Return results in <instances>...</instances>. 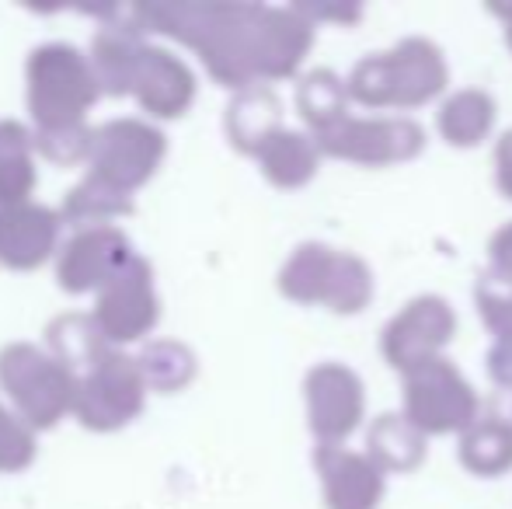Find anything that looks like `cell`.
I'll list each match as a JSON object with an SVG mask.
<instances>
[{"label": "cell", "mask_w": 512, "mask_h": 509, "mask_svg": "<svg viewBox=\"0 0 512 509\" xmlns=\"http://www.w3.org/2000/svg\"><path fill=\"white\" fill-rule=\"evenodd\" d=\"M321 147L314 143L310 133L283 126L262 150H258V168H262L265 182L276 189H304L310 178L321 168Z\"/></svg>", "instance_id": "44dd1931"}, {"label": "cell", "mask_w": 512, "mask_h": 509, "mask_svg": "<svg viewBox=\"0 0 512 509\" xmlns=\"http://www.w3.org/2000/svg\"><path fill=\"white\" fill-rule=\"evenodd\" d=\"M453 335H457V311L450 307V300L439 293H418L384 325L380 353L387 367L405 377L408 370L439 360Z\"/></svg>", "instance_id": "8fae6325"}, {"label": "cell", "mask_w": 512, "mask_h": 509, "mask_svg": "<svg viewBox=\"0 0 512 509\" xmlns=\"http://www.w3.org/2000/svg\"><path fill=\"white\" fill-rule=\"evenodd\" d=\"M25 98L35 129L84 126V116L102 98V84L91 56L70 42H46L25 63Z\"/></svg>", "instance_id": "277c9868"}, {"label": "cell", "mask_w": 512, "mask_h": 509, "mask_svg": "<svg viewBox=\"0 0 512 509\" xmlns=\"http://www.w3.org/2000/svg\"><path fill=\"white\" fill-rule=\"evenodd\" d=\"M0 391L7 394L14 412L35 433H42L74 415L77 374L49 349L32 342H7L0 349Z\"/></svg>", "instance_id": "8992f818"}, {"label": "cell", "mask_w": 512, "mask_h": 509, "mask_svg": "<svg viewBox=\"0 0 512 509\" xmlns=\"http://www.w3.org/2000/svg\"><path fill=\"white\" fill-rule=\"evenodd\" d=\"M502 398H506V401H509V405H512V394H502Z\"/></svg>", "instance_id": "d6a6232c"}, {"label": "cell", "mask_w": 512, "mask_h": 509, "mask_svg": "<svg viewBox=\"0 0 512 509\" xmlns=\"http://www.w3.org/2000/svg\"><path fill=\"white\" fill-rule=\"evenodd\" d=\"M223 129H227V140L237 154L258 157V150L283 129V102L269 84L237 91L234 102L227 105Z\"/></svg>", "instance_id": "ac0fdd59"}, {"label": "cell", "mask_w": 512, "mask_h": 509, "mask_svg": "<svg viewBox=\"0 0 512 509\" xmlns=\"http://www.w3.org/2000/svg\"><path fill=\"white\" fill-rule=\"evenodd\" d=\"M300 11L307 14L310 21H342V25H352V21L363 18V7H307L300 4Z\"/></svg>", "instance_id": "4dcf8cb0"}, {"label": "cell", "mask_w": 512, "mask_h": 509, "mask_svg": "<svg viewBox=\"0 0 512 509\" xmlns=\"http://www.w3.org/2000/svg\"><path fill=\"white\" fill-rule=\"evenodd\" d=\"M495 116H499V109L485 88H460L443 98L436 112V129L450 147L471 150L492 133Z\"/></svg>", "instance_id": "7402d4cb"}, {"label": "cell", "mask_w": 512, "mask_h": 509, "mask_svg": "<svg viewBox=\"0 0 512 509\" xmlns=\"http://www.w3.org/2000/svg\"><path fill=\"white\" fill-rule=\"evenodd\" d=\"M63 224L77 227V231H91V227H115L112 220L133 217V196L119 192L115 185L102 182L95 175H84L74 189L63 196L60 206Z\"/></svg>", "instance_id": "d4e9b609"}, {"label": "cell", "mask_w": 512, "mask_h": 509, "mask_svg": "<svg viewBox=\"0 0 512 509\" xmlns=\"http://www.w3.org/2000/svg\"><path fill=\"white\" fill-rule=\"evenodd\" d=\"M495 185L502 196L512 199V129H506L495 143Z\"/></svg>", "instance_id": "f546056e"}, {"label": "cell", "mask_w": 512, "mask_h": 509, "mask_svg": "<svg viewBox=\"0 0 512 509\" xmlns=\"http://www.w3.org/2000/svg\"><path fill=\"white\" fill-rule=\"evenodd\" d=\"M401 412L425 436H464L485 408L457 363L450 356H439V360H429L405 374V408Z\"/></svg>", "instance_id": "52a82bcc"}, {"label": "cell", "mask_w": 512, "mask_h": 509, "mask_svg": "<svg viewBox=\"0 0 512 509\" xmlns=\"http://www.w3.org/2000/svg\"><path fill=\"white\" fill-rule=\"evenodd\" d=\"M35 429L0 401V475L25 471L35 461Z\"/></svg>", "instance_id": "83f0119b"}, {"label": "cell", "mask_w": 512, "mask_h": 509, "mask_svg": "<svg viewBox=\"0 0 512 509\" xmlns=\"http://www.w3.org/2000/svg\"><path fill=\"white\" fill-rule=\"evenodd\" d=\"M35 133L18 119H0V206L32 203Z\"/></svg>", "instance_id": "603a6c76"}, {"label": "cell", "mask_w": 512, "mask_h": 509, "mask_svg": "<svg viewBox=\"0 0 512 509\" xmlns=\"http://www.w3.org/2000/svg\"><path fill=\"white\" fill-rule=\"evenodd\" d=\"M349 98L363 109H422L450 84L443 49L425 35H408L394 46L370 53L345 77Z\"/></svg>", "instance_id": "3957f363"}, {"label": "cell", "mask_w": 512, "mask_h": 509, "mask_svg": "<svg viewBox=\"0 0 512 509\" xmlns=\"http://www.w3.org/2000/svg\"><path fill=\"white\" fill-rule=\"evenodd\" d=\"M136 363H140L147 391L175 394L185 384H192V377H196V353L175 339L147 342V349L136 356Z\"/></svg>", "instance_id": "4316f807"}, {"label": "cell", "mask_w": 512, "mask_h": 509, "mask_svg": "<svg viewBox=\"0 0 512 509\" xmlns=\"http://www.w3.org/2000/svg\"><path fill=\"white\" fill-rule=\"evenodd\" d=\"M32 133H35V150H39L46 161L60 164V168L91 161V140H95V129L67 126V129H32Z\"/></svg>", "instance_id": "f1b7e54d"}, {"label": "cell", "mask_w": 512, "mask_h": 509, "mask_svg": "<svg viewBox=\"0 0 512 509\" xmlns=\"http://www.w3.org/2000/svg\"><path fill=\"white\" fill-rule=\"evenodd\" d=\"M324 157L363 164V168H391L415 161L425 150V129L405 116H345L338 126L314 136Z\"/></svg>", "instance_id": "9c48e42d"}, {"label": "cell", "mask_w": 512, "mask_h": 509, "mask_svg": "<svg viewBox=\"0 0 512 509\" xmlns=\"http://www.w3.org/2000/svg\"><path fill=\"white\" fill-rule=\"evenodd\" d=\"M460 464L478 478H499L512 468V405L495 401L460 436Z\"/></svg>", "instance_id": "d6986e66"}, {"label": "cell", "mask_w": 512, "mask_h": 509, "mask_svg": "<svg viewBox=\"0 0 512 509\" xmlns=\"http://www.w3.org/2000/svg\"><path fill=\"white\" fill-rule=\"evenodd\" d=\"M349 105H352L349 84H345V77H338L335 70L314 67L297 81V112H300V119H304L310 136L324 133V129L342 123L345 116H352Z\"/></svg>", "instance_id": "cb8c5ba5"}, {"label": "cell", "mask_w": 512, "mask_h": 509, "mask_svg": "<svg viewBox=\"0 0 512 509\" xmlns=\"http://www.w3.org/2000/svg\"><path fill=\"white\" fill-rule=\"evenodd\" d=\"M95 325L115 349L126 342H140L143 335L154 332L157 318H161V297L154 286V265L143 255H133L122 272L98 290L95 311H91Z\"/></svg>", "instance_id": "7c38bea8"}, {"label": "cell", "mask_w": 512, "mask_h": 509, "mask_svg": "<svg viewBox=\"0 0 512 509\" xmlns=\"http://www.w3.org/2000/svg\"><path fill=\"white\" fill-rule=\"evenodd\" d=\"M147 405V381L140 363L122 349H105L91 367L77 374L74 419L91 433H115L129 426Z\"/></svg>", "instance_id": "ba28073f"}, {"label": "cell", "mask_w": 512, "mask_h": 509, "mask_svg": "<svg viewBox=\"0 0 512 509\" xmlns=\"http://www.w3.org/2000/svg\"><path fill=\"white\" fill-rule=\"evenodd\" d=\"M164 154H168V136L157 126L143 119H112L95 129L88 175L133 196L140 185L157 175Z\"/></svg>", "instance_id": "30bf717a"}, {"label": "cell", "mask_w": 512, "mask_h": 509, "mask_svg": "<svg viewBox=\"0 0 512 509\" xmlns=\"http://www.w3.org/2000/svg\"><path fill=\"white\" fill-rule=\"evenodd\" d=\"M474 304L495 346L512 349V220L488 241V269L474 283Z\"/></svg>", "instance_id": "e0dca14e"}, {"label": "cell", "mask_w": 512, "mask_h": 509, "mask_svg": "<svg viewBox=\"0 0 512 509\" xmlns=\"http://www.w3.org/2000/svg\"><path fill=\"white\" fill-rule=\"evenodd\" d=\"M429 454V436L405 412H380L366 429V457L384 475H408Z\"/></svg>", "instance_id": "ffe728a7"}, {"label": "cell", "mask_w": 512, "mask_h": 509, "mask_svg": "<svg viewBox=\"0 0 512 509\" xmlns=\"http://www.w3.org/2000/svg\"><path fill=\"white\" fill-rule=\"evenodd\" d=\"M88 56L102 95H133L154 119H182L196 102V74L189 63L171 49L143 42V35L126 25L102 21Z\"/></svg>", "instance_id": "7a4b0ae2"}, {"label": "cell", "mask_w": 512, "mask_h": 509, "mask_svg": "<svg viewBox=\"0 0 512 509\" xmlns=\"http://www.w3.org/2000/svg\"><path fill=\"white\" fill-rule=\"evenodd\" d=\"M276 286L286 300L324 307L331 314H359L373 300V269L356 252L304 241L283 262Z\"/></svg>", "instance_id": "5b68a950"}, {"label": "cell", "mask_w": 512, "mask_h": 509, "mask_svg": "<svg viewBox=\"0 0 512 509\" xmlns=\"http://www.w3.org/2000/svg\"><path fill=\"white\" fill-rule=\"evenodd\" d=\"M314 468L321 478L324 509H377L384 499L387 475L345 443H317Z\"/></svg>", "instance_id": "9a60e30c"}, {"label": "cell", "mask_w": 512, "mask_h": 509, "mask_svg": "<svg viewBox=\"0 0 512 509\" xmlns=\"http://www.w3.org/2000/svg\"><path fill=\"white\" fill-rule=\"evenodd\" d=\"M136 252L119 227L77 231L56 255V283L67 293H98L112 283Z\"/></svg>", "instance_id": "5bb4252c"}, {"label": "cell", "mask_w": 512, "mask_h": 509, "mask_svg": "<svg viewBox=\"0 0 512 509\" xmlns=\"http://www.w3.org/2000/svg\"><path fill=\"white\" fill-rule=\"evenodd\" d=\"M304 405L317 443H345L366 419L363 377L345 363H317L304 377Z\"/></svg>", "instance_id": "4fadbf2b"}, {"label": "cell", "mask_w": 512, "mask_h": 509, "mask_svg": "<svg viewBox=\"0 0 512 509\" xmlns=\"http://www.w3.org/2000/svg\"><path fill=\"white\" fill-rule=\"evenodd\" d=\"M46 346L56 360H63L74 374H81L105 349H112V342L105 339L91 314H56L46 325Z\"/></svg>", "instance_id": "484cf974"}, {"label": "cell", "mask_w": 512, "mask_h": 509, "mask_svg": "<svg viewBox=\"0 0 512 509\" xmlns=\"http://www.w3.org/2000/svg\"><path fill=\"white\" fill-rule=\"evenodd\" d=\"M488 14H495V18L502 21V39H506L509 53H512V0L509 4H502V0H492L488 4Z\"/></svg>", "instance_id": "1f68e13d"}, {"label": "cell", "mask_w": 512, "mask_h": 509, "mask_svg": "<svg viewBox=\"0 0 512 509\" xmlns=\"http://www.w3.org/2000/svg\"><path fill=\"white\" fill-rule=\"evenodd\" d=\"M60 210L42 203L0 206V265L14 272H35L60 255Z\"/></svg>", "instance_id": "2e32d148"}, {"label": "cell", "mask_w": 512, "mask_h": 509, "mask_svg": "<svg viewBox=\"0 0 512 509\" xmlns=\"http://www.w3.org/2000/svg\"><path fill=\"white\" fill-rule=\"evenodd\" d=\"M133 32H161L203 60L216 84L237 91L286 81L304 67L317 25L297 7L189 0V4H122L95 11Z\"/></svg>", "instance_id": "6da1fadb"}]
</instances>
